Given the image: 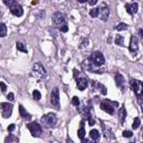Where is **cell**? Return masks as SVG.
Segmentation results:
<instances>
[{
	"instance_id": "obj_14",
	"label": "cell",
	"mask_w": 143,
	"mask_h": 143,
	"mask_svg": "<svg viewBox=\"0 0 143 143\" xmlns=\"http://www.w3.org/2000/svg\"><path fill=\"white\" fill-rule=\"evenodd\" d=\"M124 83H125V80H124V77H123V75L120 74V73H116L115 75V84H116V86H118L120 88H124Z\"/></svg>"
},
{
	"instance_id": "obj_26",
	"label": "cell",
	"mask_w": 143,
	"mask_h": 143,
	"mask_svg": "<svg viewBox=\"0 0 143 143\" xmlns=\"http://www.w3.org/2000/svg\"><path fill=\"white\" fill-rule=\"evenodd\" d=\"M16 46H17V49L18 50H20V51H23V53H27V47L22 44V42H20V41H18L17 44H16Z\"/></svg>"
},
{
	"instance_id": "obj_27",
	"label": "cell",
	"mask_w": 143,
	"mask_h": 143,
	"mask_svg": "<svg viewBox=\"0 0 143 143\" xmlns=\"http://www.w3.org/2000/svg\"><path fill=\"white\" fill-rule=\"evenodd\" d=\"M115 29L118 30V31L125 30V29H127V25H126V23H124V22H120L117 26H115Z\"/></svg>"
},
{
	"instance_id": "obj_17",
	"label": "cell",
	"mask_w": 143,
	"mask_h": 143,
	"mask_svg": "<svg viewBox=\"0 0 143 143\" xmlns=\"http://www.w3.org/2000/svg\"><path fill=\"white\" fill-rule=\"evenodd\" d=\"M101 108L103 109L104 112H106V113H108V114H114V107L113 106H111L108 103H106V102H102L101 103Z\"/></svg>"
},
{
	"instance_id": "obj_10",
	"label": "cell",
	"mask_w": 143,
	"mask_h": 143,
	"mask_svg": "<svg viewBox=\"0 0 143 143\" xmlns=\"http://www.w3.org/2000/svg\"><path fill=\"white\" fill-rule=\"evenodd\" d=\"M128 49H130V53L133 54V55H136L137 51H139V40H137V38L135 36H132L131 37Z\"/></svg>"
},
{
	"instance_id": "obj_18",
	"label": "cell",
	"mask_w": 143,
	"mask_h": 143,
	"mask_svg": "<svg viewBox=\"0 0 143 143\" xmlns=\"http://www.w3.org/2000/svg\"><path fill=\"white\" fill-rule=\"evenodd\" d=\"M19 113H20V116L22 118H26V120H30L31 116L29 113H27V111L25 109V107H23L22 105H19Z\"/></svg>"
},
{
	"instance_id": "obj_4",
	"label": "cell",
	"mask_w": 143,
	"mask_h": 143,
	"mask_svg": "<svg viewBox=\"0 0 143 143\" xmlns=\"http://www.w3.org/2000/svg\"><path fill=\"white\" fill-rule=\"evenodd\" d=\"M27 127H28V130L30 131L31 135L34 136V137L40 136V134L42 133L41 126L38 124V123H36V122H31V123H29V124H27Z\"/></svg>"
},
{
	"instance_id": "obj_39",
	"label": "cell",
	"mask_w": 143,
	"mask_h": 143,
	"mask_svg": "<svg viewBox=\"0 0 143 143\" xmlns=\"http://www.w3.org/2000/svg\"><path fill=\"white\" fill-rule=\"evenodd\" d=\"M97 3V0H89V4L90 6H94V4Z\"/></svg>"
},
{
	"instance_id": "obj_34",
	"label": "cell",
	"mask_w": 143,
	"mask_h": 143,
	"mask_svg": "<svg viewBox=\"0 0 143 143\" xmlns=\"http://www.w3.org/2000/svg\"><path fill=\"white\" fill-rule=\"evenodd\" d=\"M0 88H1V92L4 93V92L7 90V85L4 84L3 82H0Z\"/></svg>"
},
{
	"instance_id": "obj_42",
	"label": "cell",
	"mask_w": 143,
	"mask_h": 143,
	"mask_svg": "<svg viewBox=\"0 0 143 143\" xmlns=\"http://www.w3.org/2000/svg\"><path fill=\"white\" fill-rule=\"evenodd\" d=\"M78 1H79L80 3H84V2H86V1H87V0H78Z\"/></svg>"
},
{
	"instance_id": "obj_40",
	"label": "cell",
	"mask_w": 143,
	"mask_h": 143,
	"mask_svg": "<svg viewBox=\"0 0 143 143\" xmlns=\"http://www.w3.org/2000/svg\"><path fill=\"white\" fill-rule=\"evenodd\" d=\"M139 34H140V36H141V37H143V36H142V35H143V30H142V29H140V30H139Z\"/></svg>"
},
{
	"instance_id": "obj_15",
	"label": "cell",
	"mask_w": 143,
	"mask_h": 143,
	"mask_svg": "<svg viewBox=\"0 0 143 143\" xmlns=\"http://www.w3.org/2000/svg\"><path fill=\"white\" fill-rule=\"evenodd\" d=\"M92 86H93V89H97V90H99V92H101L103 95H106L107 90H106V87L104 86L103 84L97 83V82H92Z\"/></svg>"
},
{
	"instance_id": "obj_33",
	"label": "cell",
	"mask_w": 143,
	"mask_h": 143,
	"mask_svg": "<svg viewBox=\"0 0 143 143\" xmlns=\"http://www.w3.org/2000/svg\"><path fill=\"white\" fill-rule=\"evenodd\" d=\"M59 30H60L61 32H67V31H68V26L65 23V25H63V26L59 27Z\"/></svg>"
},
{
	"instance_id": "obj_35",
	"label": "cell",
	"mask_w": 143,
	"mask_h": 143,
	"mask_svg": "<svg viewBox=\"0 0 143 143\" xmlns=\"http://www.w3.org/2000/svg\"><path fill=\"white\" fill-rule=\"evenodd\" d=\"M132 135H133V133L131 131H124L123 132V136L124 137H132Z\"/></svg>"
},
{
	"instance_id": "obj_11",
	"label": "cell",
	"mask_w": 143,
	"mask_h": 143,
	"mask_svg": "<svg viewBox=\"0 0 143 143\" xmlns=\"http://www.w3.org/2000/svg\"><path fill=\"white\" fill-rule=\"evenodd\" d=\"M10 11H11L12 15L16 16V17H21L23 15V9H22V7L20 6V4H18V3L13 4V6L10 7Z\"/></svg>"
},
{
	"instance_id": "obj_28",
	"label": "cell",
	"mask_w": 143,
	"mask_h": 143,
	"mask_svg": "<svg viewBox=\"0 0 143 143\" xmlns=\"http://www.w3.org/2000/svg\"><path fill=\"white\" fill-rule=\"evenodd\" d=\"M140 125H141V120L139 117H135L134 118V121H133V125H132V127L134 128V130H136V128H139L140 127Z\"/></svg>"
},
{
	"instance_id": "obj_8",
	"label": "cell",
	"mask_w": 143,
	"mask_h": 143,
	"mask_svg": "<svg viewBox=\"0 0 143 143\" xmlns=\"http://www.w3.org/2000/svg\"><path fill=\"white\" fill-rule=\"evenodd\" d=\"M83 67H84L85 69H87V70H89V72H93V73H96V74H102V73H103V70L99 69L98 66L94 65L89 59H87V60L84 61V63H83Z\"/></svg>"
},
{
	"instance_id": "obj_19",
	"label": "cell",
	"mask_w": 143,
	"mask_h": 143,
	"mask_svg": "<svg viewBox=\"0 0 143 143\" xmlns=\"http://www.w3.org/2000/svg\"><path fill=\"white\" fill-rule=\"evenodd\" d=\"M77 135L79 137V140H84L85 139V128H84V121L80 122V127L77 132Z\"/></svg>"
},
{
	"instance_id": "obj_25",
	"label": "cell",
	"mask_w": 143,
	"mask_h": 143,
	"mask_svg": "<svg viewBox=\"0 0 143 143\" xmlns=\"http://www.w3.org/2000/svg\"><path fill=\"white\" fill-rule=\"evenodd\" d=\"M98 15H99V9L98 8H93L89 10V16L90 17L96 18V17H98Z\"/></svg>"
},
{
	"instance_id": "obj_22",
	"label": "cell",
	"mask_w": 143,
	"mask_h": 143,
	"mask_svg": "<svg viewBox=\"0 0 143 143\" xmlns=\"http://www.w3.org/2000/svg\"><path fill=\"white\" fill-rule=\"evenodd\" d=\"M118 117H120L121 123L124 122L125 117H126V111H125V107L124 106H122L120 109H118Z\"/></svg>"
},
{
	"instance_id": "obj_23",
	"label": "cell",
	"mask_w": 143,
	"mask_h": 143,
	"mask_svg": "<svg viewBox=\"0 0 143 143\" xmlns=\"http://www.w3.org/2000/svg\"><path fill=\"white\" fill-rule=\"evenodd\" d=\"M7 36V27L4 23H0V37L3 38Z\"/></svg>"
},
{
	"instance_id": "obj_5",
	"label": "cell",
	"mask_w": 143,
	"mask_h": 143,
	"mask_svg": "<svg viewBox=\"0 0 143 143\" xmlns=\"http://www.w3.org/2000/svg\"><path fill=\"white\" fill-rule=\"evenodd\" d=\"M65 23H66V18L64 16V13L60 11L55 12L53 16V25L56 27H60V26L65 25Z\"/></svg>"
},
{
	"instance_id": "obj_1",
	"label": "cell",
	"mask_w": 143,
	"mask_h": 143,
	"mask_svg": "<svg viewBox=\"0 0 143 143\" xmlns=\"http://www.w3.org/2000/svg\"><path fill=\"white\" fill-rule=\"evenodd\" d=\"M41 122L44 123V125L46 127H54L57 123V116L54 113H48L45 114L44 116L41 117Z\"/></svg>"
},
{
	"instance_id": "obj_13",
	"label": "cell",
	"mask_w": 143,
	"mask_h": 143,
	"mask_svg": "<svg viewBox=\"0 0 143 143\" xmlns=\"http://www.w3.org/2000/svg\"><path fill=\"white\" fill-rule=\"evenodd\" d=\"M137 8H139V4L136 2H133V3H126L125 4V9L127 13H130V15H133V13H136L137 12Z\"/></svg>"
},
{
	"instance_id": "obj_12",
	"label": "cell",
	"mask_w": 143,
	"mask_h": 143,
	"mask_svg": "<svg viewBox=\"0 0 143 143\" xmlns=\"http://www.w3.org/2000/svg\"><path fill=\"white\" fill-rule=\"evenodd\" d=\"M76 84H77V87L79 90H84L88 86V79L86 77H78L76 80Z\"/></svg>"
},
{
	"instance_id": "obj_32",
	"label": "cell",
	"mask_w": 143,
	"mask_h": 143,
	"mask_svg": "<svg viewBox=\"0 0 143 143\" xmlns=\"http://www.w3.org/2000/svg\"><path fill=\"white\" fill-rule=\"evenodd\" d=\"M72 103H73V105L78 106V105H79V99H78V97H77V96H74L73 98H72Z\"/></svg>"
},
{
	"instance_id": "obj_9",
	"label": "cell",
	"mask_w": 143,
	"mask_h": 143,
	"mask_svg": "<svg viewBox=\"0 0 143 143\" xmlns=\"http://www.w3.org/2000/svg\"><path fill=\"white\" fill-rule=\"evenodd\" d=\"M50 103L56 108H59V90L58 88H54L50 94Z\"/></svg>"
},
{
	"instance_id": "obj_36",
	"label": "cell",
	"mask_w": 143,
	"mask_h": 143,
	"mask_svg": "<svg viewBox=\"0 0 143 143\" xmlns=\"http://www.w3.org/2000/svg\"><path fill=\"white\" fill-rule=\"evenodd\" d=\"M7 98L9 99V101H13V99H15V95H13V93H9L7 95Z\"/></svg>"
},
{
	"instance_id": "obj_2",
	"label": "cell",
	"mask_w": 143,
	"mask_h": 143,
	"mask_svg": "<svg viewBox=\"0 0 143 143\" xmlns=\"http://www.w3.org/2000/svg\"><path fill=\"white\" fill-rule=\"evenodd\" d=\"M89 60L92 61L94 65L98 66V67L104 65V63H105V58H104V56L101 51H94V53H92V55L89 57Z\"/></svg>"
},
{
	"instance_id": "obj_24",
	"label": "cell",
	"mask_w": 143,
	"mask_h": 143,
	"mask_svg": "<svg viewBox=\"0 0 143 143\" xmlns=\"http://www.w3.org/2000/svg\"><path fill=\"white\" fill-rule=\"evenodd\" d=\"M115 44L118 45V46H123V45H124V38H123V36L116 35V37H115Z\"/></svg>"
},
{
	"instance_id": "obj_6",
	"label": "cell",
	"mask_w": 143,
	"mask_h": 143,
	"mask_svg": "<svg viewBox=\"0 0 143 143\" xmlns=\"http://www.w3.org/2000/svg\"><path fill=\"white\" fill-rule=\"evenodd\" d=\"M32 75L38 78H42L46 75V69L40 63H36L32 66Z\"/></svg>"
},
{
	"instance_id": "obj_29",
	"label": "cell",
	"mask_w": 143,
	"mask_h": 143,
	"mask_svg": "<svg viewBox=\"0 0 143 143\" xmlns=\"http://www.w3.org/2000/svg\"><path fill=\"white\" fill-rule=\"evenodd\" d=\"M32 97H34V99H36V101H39V99L41 98V94H40L39 90L35 89L34 92H32Z\"/></svg>"
},
{
	"instance_id": "obj_7",
	"label": "cell",
	"mask_w": 143,
	"mask_h": 143,
	"mask_svg": "<svg viewBox=\"0 0 143 143\" xmlns=\"http://www.w3.org/2000/svg\"><path fill=\"white\" fill-rule=\"evenodd\" d=\"M0 108H1V115L4 118H8L11 116V113H12V104H9V103H1L0 104Z\"/></svg>"
},
{
	"instance_id": "obj_41",
	"label": "cell",
	"mask_w": 143,
	"mask_h": 143,
	"mask_svg": "<svg viewBox=\"0 0 143 143\" xmlns=\"http://www.w3.org/2000/svg\"><path fill=\"white\" fill-rule=\"evenodd\" d=\"M38 1H39V0H34V1H32V4H37Z\"/></svg>"
},
{
	"instance_id": "obj_21",
	"label": "cell",
	"mask_w": 143,
	"mask_h": 143,
	"mask_svg": "<svg viewBox=\"0 0 143 143\" xmlns=\"http://www.w3.org/2000/svg\"><path fill=\"white\" fill-rule=\"evenodd\" d=\"M79 112L82 113V115H83L84 118H89V117H90V113H89L88 107H86V106H82V107L79 108Z\"/></svg>"
},
{
	"instance_id": "obj_30",
	"label": "cell",
	"mask_w": 143,
	"mask_h": 143,
	"mask_svg": "<svg viewBox=\"0 0 143 143\" xmlns=\"http://www.w3.org/2000/svg\"><path fill=\"white\" fill-rule=\"evenodd\" d=\"M88 44H89V40L87 39V38H84V39L82 40V42H80V45H79V48H80V49L86 48Z\"/></svg>"
},
{
	"instance_id": "obj_31",
	"label": "cell",
	"mask_w": 143,
	"mask_h": 143,
	"mask_svg": "<svg viewBox=\"0 0 143 143\" xmlns=\"http://www.w3.org/2000/svg\"><path fill=\"white\" fill-rule=\"evenodd\" d=\"M2 1L8 7H11V6H13V4L17 3V0H2Z\"/></svg>"
},
{
	"instance_id": "obj_16",
	"label": "cell",
	"mask_w": 143,
	"mask_h": 143,
	"mask_svg": "<svg viewBox=\"0 0 143 143\" xmlns=\"http://www.w3.org/2000/svg\"><path fill=\"white\" fill-rule=\"evenodd\" d=\"M99 13H101V19L103 21H106L107 19H108V15H109V9L108 7L106 6H103L101 9H99Z\"/></svg>"
},
{
	"instance_id": "obj_3",
	"label": "cell",
	"mask_w": 143,
	"mask_h": 143,
	"mask_svg": "<svg viewBox=\"0 0 143 143\" xmlns=\"http://www.w3.org/2000/svg\"><path fill=\"white\" fill-rule=\"evenodd\" d=\"M130 85H131L132 90L136 94V96H137V97H142L143 85H142V82H141V80H137V79L132 78V79L130 80Z\"/></svg>"
},
{
	"instance_id": "obj_37",
	"label": "cell",
	"mask_w": 143,
	"mask_h": 143,
	"mask_svg": "<svg viewBox=\"0 0 143 143\" xmlns=\"http://www.w3.org/2000/svg\"><path fill=\"white\" fill-rule=\"evenodd\" d=\"M16 128V126H15V124H10L8 126V132H12L13 130Z\"/></svg>"
},
{
	"instance_id": "obj_38",
	"label": "cell",
	"mask_w": 143,
	"mask_h": 143,
	"mask_svg": "<svg viewBox=\"0 0 143 143\" xmlns=\"http://www.w3.org/2000/svg\"><path fill=\"white\" fill-rule=\"evenodd\" d=\"M87 120H88V124H89L90 126H92V125H94V124H95V121H94L93 118H92V116H90L89 118H87Z\"/></svg>"
},
{
	"instance_id": "obj_20",
	"label": "cell",
	"mask_w": 143,
	"mask_h": 143,
	"mask_svg": "<svg viewBox=\"0 0 143 143\" xmlns=\"http://www.w3.org/2000/svg\"><path fill=\"white\" fill-rule=\"evenodd\" d=\"M89 136H90V139L94 140V141H98L99 140V136H101V134H99V132L98 130H92L89 132Z\"/></svg>"
}]
</instances>
